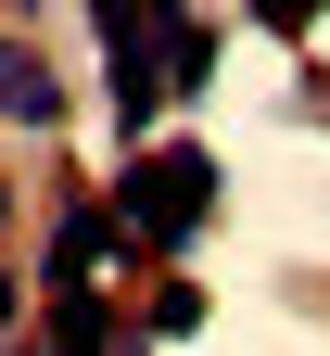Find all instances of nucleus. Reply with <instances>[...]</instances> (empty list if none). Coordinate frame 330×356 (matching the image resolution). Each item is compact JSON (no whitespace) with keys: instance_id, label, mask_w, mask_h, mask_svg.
Here are the masks:
<instances>
[{"instance_id":"nucleus-1","label":"nucleus","mask_w":330,"mask_h":356,"mask_svg":"<svg viewBox=\"0 0 330 356\" xmlns=\"http://www.w3.org/2000/svg\"><path fill=\"white\" fill-rule=\"evenodd\" d=\"M115 216L140 229V254H178L216 216V153L204 140H140L127 165H115Z\"/></svg>"},{"instance_id":"nucleus-2","label":"nucleus","mask_w":330,"mask_h":356,"mask_svg":"<svg viewBox=\"0 0 330 356\" xmlns=\"http://www.w3.org/2000/svg\"><path fill=\"white\" fill-rule=\"evenodd\" d=\"M102 102H115V140H127V153L153 140V115L178 102V89H165V38H153V26H115V38H102Z\"/></svg>"},{"instance_id":"nucleus-3","label":"nucleus","mask_w":330,"mask_h":356,"mask_svg":"<svg viewBox=\"0 0 330 356\" xmlns=\"http://www.w3.org/2000/svg\"><path fill=\"white\" fill-rule=\"evenodd\" d=\"M38 356H115V305H102V280H51Z\"/></svg>"},{"instance_id":"nucleus-4","label":"nucleus","mask_w":330,"mask_h":356,"mask_svg":"<svg viewBox=\"0 0 330 356\" xmlns=\"http://www.w3.org/2000/svg\"><path fill=\"white\" fill-rule=\"evenodd\" d=\"M0 115L13 127H64V76H51L38 38H0Z\"/></svg>"},{"instance_id":"nucleus-5","label":"nucleus","mask_w":330,"mask_h":356,"mask_svg":"<svg viewBox=\"0 0 330 356\" xmlns=\"http://www.w3.org/2000/svg\"><path fill=\"white\" fill-rule=\"evenodd\" d=\"M127 242H140V229H127L115 204H64V229H51V280H89V267L127 254Z\"/></svg>"},{"instance_id":"nucleus-6","label":"nucleus","mask_w":330,"mask_h":356,"mask_svg":"<svg viewBox=\"0 0 330 356\" xmlns=\"http://www.w3.org/2000/svg\"><path fill=\"white\" fill-rule=\"evenodd\" d=\"M165 89H178V102L216 89V38H204V26H165Z\"/></svg>"},{"instance_id":"nucleus-7","label":"nucleus","mask_w":330,"mask_h":356,"mask_svg":"<svg viewBox=\"0 0 330 356\" xmlns=\"http://www.w3.org/2000/svg\"><path fill=\"white\" fill-rule=\"evenodd\" d=\"M178 331H204V280H153V343H178Z\"/></svg>"},{"instance_id":"nucleus-8","label":"nucleus","mask_w":330,"mask_h":356,"mask_svg":"<svg viewBox=\"0 0 330 356\" xmlns=\"http://www.w3.org/2000/svg\"><path fill=\"white\" fill-rule=\"evenodd\" d=\"M254 13H267V26H279V38H305V26H317V13H330V0H254Z\"/></svg>"},{"instance_id":"nucleus-9","label":"nucleus","mask_w":330,"mask_h":356,"mask_svg":"<svg viewBox=\"0 0 330 356\" xmlns=\"http://www.w3.org/2000/svg\"><path fill=\"white\" fill-rule=\"evenodd\" d=\"M13 305H26V280H0V331H13Z\"/></svg>"},{"instance_id":"nucleus-10","label":"nucleus","mask_w":330,"mask_h":356,"mask_svg":"<svg viewBox=\"0 0 330 356\" xmlns=\"http://www.w3.org/2000/svg\"><path fill=\"white\" fill-rule=\"evenodd\" d=\"M0 216H13V191H0Z\"/></svg>"},{"instance_id":"nucleus-11","label":"nucleus","mask_w":330,"mask_h":356,"mask_svg":"<svg viewBox=\"0 0 330 356\" xmlns=\"http://www.w3.org/2000/svg\"><path fill=\"white\" fill-rule=\"evenodd\" d=\"M127 356H140V343H127Z\"/></svg>"}]
</instances>
